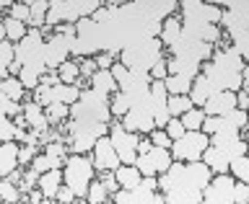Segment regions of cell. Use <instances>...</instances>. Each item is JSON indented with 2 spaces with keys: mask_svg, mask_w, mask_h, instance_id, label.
Segmentation results:
<instances>
[{
  "mask_svg": "<svg viewBox=\"0 0 249 204\" xmlns=\"http://www.w3.org/2000/svg\"><path fill=\"white\" fill-rule=\"evenodd\" d=\"M213 178V171L205 160H171V166L159 176V189L161 194L166 191H200L208 186Z\"/></svg>",
  "mask_w": 249,
  "mask_h": 204,
  "instance_id": "6da1fadb",
  "label": "cell"
},
{
  "mask_svg": "<svg viewBox=\"0 0 249 204\" xmlns=\"http://www.w3.org/2000/svg\"><path fill=\"white\" fill-rule=\"evenodd\" d=\"M163 52H166V47L161 44L159 36H145V39H135L132 44H127L120 54H117V57H120V62L124 67H130V70H148V73H151V67L156 65V62L166 57Z\"/></svg>",
  "mask_w": 249,
  "mask_h": 204,
  "instance_id": "7a4b0ae2",
  "label": "cell"
},
{
  "mask_svg": "<svg viewBox=\"0 0 249 204\" xmlns=\"http://www.w3.org/2000/svg\"><path fill=\"white\" fill-rule=\"evenodd\" d=\"M93 173H96V168H93L91 153H70L62 163V178L75 191L78 202H86V191L93 181Z\"/></svg>",
  "mask_w": 249,
  "mask_h": 204,
  "instance_id": "3957f363",
  "label": "cell"
},
{
  "mask_svg": "<svg viewBox=\"0 0 249 204\" xmlns=\"http://www.w3.org/2000/svg\"><path fill=\"white\" fill-rule=\"evenodd\" d=\"M70 119H89V122H112V109H109V96L99 91H81L75 104H70Z\"/></svg>",
  "mask_w": 249,
  "mask_h": 204,
  "instance_id": "277c9868",
  "label": "cell"
},
{
  "mask_svg": "<svg viewBox=\"0 0 249 204\" xmlns=\"http://www.w3.org/2000/svg\"><path fill=\"white\" fill-rule=\"evenodd\" d=\"M210 145V137L202 129H187L179 140L171 142V158L174 160H202V153Z\"/></svg>",
  "mask_w": 249,
  "mask_h": 204,
  "instance_id": "5b68a950",
  "label": "cell"
},
{
  "mask_svg": "<svg viewBox=\"0 0 249 204\" xmlns=\"http://www.w3.org/2000/svg\"><path fill=\"white\" fill-rule=\"evenodd\" d=\"M109 140H112L117 155H120L122 163H135L138 158V140L140 135L138 132H130L122 127L120 119H112L109 122Z\"/></svg>",
  "mask_w": 249,
  "mask_h": 204,
  "instance_id": "8992f818",
  "label": "cell"
},
{
  "mask_svg": "<svg viewBox=\"0 0 249 204\" xmlns=\"http://www.w3.org/2000/svg\"><path fill=\"white\" fill-rule=\"evenodd\" d=\"M200 73L210 80V85H213V91H241L244 88V83H241V73H233V70H226L221 65H215L213 60L202 62Z\"/></svg>",
  "mask_w": 249,
  "mask_h": 204,
  "instance_id": "52a82bcc",
  "label": "cell"
},
{
  "mask_svg": "<svg viewBox=\"0 0 249 204\" xmlns=\"http://www.w3.org/2000/svg\"><path fill=\"white\" fill-rule=\"evenodd\" d=\"M233 184H236V178L231 173H213V178L202 189V202L205 204H233Z\"/></svg>",
  "mask_w": 249,
  "mask_h": 204,
  "instance_id": "ba28073f",
  "label": "cell"
},
{
  "mask_svg": "<svg viewBox=\"0 0 249 204\" xmlns=\"http://www.w3.org/2000/svg\"><path fill=\"white\" fill-rule=\"evenodd\" d=\"M171 150L169 147H151L148 153H143V155H138L135 158V166L140 168V173L143 176H161L163 171H166L169 166H171Z\"/></svg>",
  "mask_w": 249,
  "mask_h": 204,
  "instance_id": "9c48e42d",
  "label": "cell"
},
{
  "mask_svg": "<svg viewBox=\"0 0 249 204\" xmlns=\"http://www.w3.org/2000/svg\"><path fill=\"white\" fill-rule=\"evenodd\" d=\"M91 158H93V168H96L99 173L101 171H114L122 163L117 150H114V145H112V140H109V135L96 140V145H93V150H91Z\"/></svg>",
  "mask_w": 249,
  "mask_h": 204,
  "instance_id": "30bf717a",
  "label": "cell"
},
{
  "mask_svg": "<svg viewBox=\"0 0 249 204\" xmlns=\"http://www.w3.org/2000/svg\"><path fill=\"white\" fill-rule=\"evenodd\" d=\"M208 116H221V114H229L231 109H236V93L233 91H215L205 104H202Z\"/></svg>",
  "mask_w": 249,
  "mask_h": 204,
  "instance_id": "8fae6325",
  "label": "cell"
},
{
  "mask_svg": "<svg viewBox=\"0 0 249 204\" xmlns=\"http://www.w3.org/2000/svg\"><path fill=\"white\" fill-rule=\"evenodd\" d=\"M62 5H65V23H75L86 16H93V11L101 8V0H62Z\"/></svg>",
  "mask_w": 249,
  "mask_h": 204,
  "instance_id": "7c38bea8",
  "label": "cell"
},
{
  "mask_svg": "<svg viewBox=\"0 0 249 204\" xmlns=\"http://www.w3.org/2000/svg\"><path fill=\"white\" fill-rule=\"evenodd\" d=\"M23 116H26V124H29V129H34V132H47L52 127L50 119H47V114H44V106L42 104H36V101H23Z\"/></svg>",
  "mask_w": 249,
  "mask_h": 204,
  "instance_id": "4fadbf2b",
  "label": "cell"
},
{
  "mask_svg": "<svg viewBox=\"0 0 249 204\" xmlns=\"http://www.w3.org/2000/svg\"><path fill=\"white\" fill-rule=\"evenodd\" d=\"M215 62V65H221V67H226V70H233V73H241V70H244V57H241L239 54V49L236 47H218V49L213 52V57H210Z\"/></svg>",
  "mask_w": 249,
  "mask_h": 204,
  "instance_id": "5bb4252c",
  "label": "cell"
},
{
  "mask_svg": "<svg viewBox=\"0 0 249 204\" xmlns=\"http://www.w3.org/2000/svg\"><path fill=\"white\" fill-rule=\"evenodd\" d=\"M62 184H65V178H62V168L44 171V173H39V181H36V186L42 189L47 202H54V197H57V191H60Z\"/></svg>",
  "mask_w": 249,
  "mask_h": 204,
  "instance_id": "9a60e30c",
  "label": "cell"
},
{
  "mask_svg": "<svg viewBox=\"0 0 249 204\" xmlns=\"http://www.w3.org/2000/svg\"><path fill=\"white\" fill-rule=\"evenodd\" d=\"M166 67H169V75H190V78H195L200 73L202 62H197L195 57H182V54H166Z\"/></svg>",
  "mask_w": 249,
  "mask_h": 204,
  "instance_id": "2e32d148",
  "label": "cell"
},
{
  "mask_svg": "<svg viewBox=\"0 0 249 204\" xmlns=\"http://www.w3.org/2000/svg\"><path fill=\"white\" fill-rule=\"evenodd\" d=\"M132 3H138L151 18H159V21H163L179 8V0H132Z\"/></svg>",
  "mask_w": 249,
  "mask_h": 204,
  "instance_id": "e0dca14e",
  "label": "cell"
},
{
  "mask_svg": "<svg viewBox=\"0 0 249 204\" xmlns=\"http://www.w3.org/2000/svg\"><path fill=\"white\" fill-rule=\"evenodd\" d=\"M16 168H18V142L16 140L0 142V178L8 176Z\"/></svg>",
  "mask_w": 249,
  "mask_h": 204,
  "instance_id": "ac0fdd59",
  "label": "cell"
},
{
  "mask_svg": "<svg viewBox=\"0 0 249 204\" xmlns=\"http://www.w3.org/2000/svg\"><path fill=\"white\" fill-rule=\"evenodd\" d=\"M78 96H81V88L73 85V83H62L60 80L57 85H50V104H75Z\"/></svg>",
  "mask_w": 249,
  "mask_h": 204,
  "instance_id": "d6986e66",
  "label": "cell"
},
{
  "mask_svg": "<svg viewBox=\"0 0 249 204\" xmlns=\"http://www.w3.org/2000/svg\"><path fill=\"white\" fill-rule=\"evenodd\" d=\"M202 160L210 166V171L213 173H229V166H231V158L226 155L223 150H218V147L208 145L205 153H202Z\"/></svg>",
  "mask_w": 249,
  "mask_h": 204,
  "instance_id": "ffe728a7",
  "label": "cell"
},
{
  "mask_svg": "<svg viewBox=\"0 0 249 204\" xmlns=\"http://www.w3.org/2000/svg\"><path fill=\"white\" fill-rule=\"evenodd\" d=\"M213 85H210V80L202 73H197L195 75V80H192V88H190V98H192V104L195 106H202L205 101L213 96Z\"/></svg>",
  "mask_w": 249,
  "mask_h": 204,
  "instance_id": "44dd1931",
  "label": "cell"
},
{
  "mask_svg": "<svg viewBox=\"0 0 249 204\" xmlns=\"http://www.w3.org/2000/svg\"><path fill=\"white\" fill-rule=\"evenodd\" d=\"M91 88L93 91H99V93H107V96H112V93L120 91V85H117L114 80V75H112V70H96V73L91 75Z\"/></svg>",
  "mask_w": 249,
  "mask_h": 204,
  "instance_id": "7402d4cb",
  "label": "cell"
},
{
  "mask_svg": "<svg viewBox=\"0 0 249 204\" xmlns=\"http://www.w3.org/2000/svg\"><path fill=\"white\" fill-rule=\"evenodd\" d=\"M179 36H182V18L166 16V21H161V34H159L161 44L169 49V47L174 44V42H179Z\"/></svg>",
  "mask_w": 249,
  "mask_h": 204,
  "instance_id": "603a6c76",
  "label": "cell"
},
{
  "mask_svg": "<svg viewBox=\"0 0 249 204\" xmlns=\"http://www.w3.org/2000/svg\"><path fill=\"white\" fill-rule=\"evenodd\" d=\"M0 93H5L8 98H13V101H23V96H26V88H23V83H21V78L18 75H8L0 80Z\"/></svg>",
  "mask_w": 249,
  "mask_h": 204,
  "instance_id": "cb8c5ba5",
  "label": "cell"
},
{
  "mask_svg": "<svg viewBox=\"0 0 249 204\" xmlns=\"http://www.w3.org/2000/svg\"><path fill=\"white\" fill-rule=\"evenodd\" d=\"M47 11H50V0H36V3L29 5V29H42L47 21Z\"/></svg>",
  "mask_w": 249,
  "mask_h": 204,
  "instance_id": "d4e9b609",
  "label": "cell"
},
{
  "mask_svg": "<svg viewBox=\"0 0 249 204\" xmlns=\"http://www.w3.org/2000/svg\"><path fill=\"white\" fill-rule=\"evenodd\" d=\"M195 104L190 98V93H169V114L171 116H182L184 111H190Z\"/></svg>",
  "mask_w": 249,
  "mask_h": 204,
  "instance_id": "484cf974",
  "label": "cell"
},
{
  "mask_svg": "<svg viewBox=\"0 0 249 204\" xmlns=\"http://www.w3.org/2000/svg\"><path fill=\"white\" fill-rule=\"evenodd\" d=\"M44 114L52 127H60V124H65L70 119V104H50L44 106Z\"/></svg>",
  "mask_w": 249,
  "mask_h": 204,
  "instance_id": "4316f807",
  "label": "cell"
},
{
  "mask_svg": "<svg viewBox=\"0 0 249 204\" xmlns=\"http://www.w3.org/2000/svg\"><path fill=\"white\" fill-rule=\"evenodd\" d=\"M3 23H5V39L8 42H21L23 36H26V31H29V26L23 21H18V18H13V16H8V18H3Z\"/></svg>",
  "mask_w": 249,
  "mask_h": 204,
  "instance_id": "83f0119b",
  "label": "cell"
},
{
  "mask_svg": "<svg viewBox=\"0 0 249 204\" xmlns=\"http://www.w3.org/2000/svg\"><path fill=\"white\" fill-rule=\"evenodd\" d=\"M57 75H60L62 83H73V85H75L78 78H81V65H78V60H75V57L65 60V62L57 67Z\"/></svg>",
  "mask_w": 249,
  "mask_h": 204,
  "instance_id": "f1b7e54d",
  "label": "cell"
},
{
  "mask_svg": "<svg viewBox=\"0 0 249 204\" xmlns=\"http://www.w3.org/2000/svg\"><path fill=\"white\" fill-rule=\"evenodd\" d=\"M86 202H89V204H104V202H112V194L107 191V186L101 184V178H99V181H96V178L91 181L89 191H86Z\"/></svg>",
  "mask_w": 249,
  "mask_h": 204,
  "instance_id": "f546056e",
  "label": "cell"
},
{
  "mask_svg": "<svg viewBox=\"0 0 249 204\" xmlns=\"http://www.w3.org/2000/svg\"><path fill=\"white\" fill-rule=\"evenodd\" d=\"M130 98H127V93H122V91H117V93H112L109 96V109H112V116L114 119H122L124 114L130 111Z\"/></svg>",
  "mask_w": 249,
  "mask_h": 204,
  "instance_id": "4dcf8cb0",
  "label": "cell"
},
{
  "mask_svg": "<svg viewBox=\"0 0 249 204\" xmlns=\"http://www.w3.org/2000/svg\"><path fill=\"white\" fill-rule=\"evenodd\" d=\"M192 80H195V78H190V75H166V78H163L169 93H190Z\"/></svg>",
  "mask_w": 249,
  "mask_h": 204,
  "instance_id": "1f68e13d",
  "label": "cell"
},
{
  "mask_svg": "<svg viewBox=\"0 0 249 204\" xmlns=\"http://www.w3.org/2000/svg\"><path fill=\"white\" fill-rule=\"evenodd\" d=\"M205 109L202 106H192L190 111H184L182 116H179V119H182V124L187 129H202V122H205Z\"/></svg>",
  "mask_w": 249,
  "mask_h": 204,
  "instance_id": "d6a6232c",
  "label": "cell"
},
{
  "mask_svg": "<svg viewBox=\"0 0 249 204\" xmlns=\"http://www.w3.org/2000/svg\"><path fill=\"white\" fill-rule=\"evenodd\" d=\"M229 173L236 178V181H247V184H249V153H247V155H239V158L231 160Z\"/></svg>",
  "mask_w": 249,
  "mask_h": 204,
  "instance_id": "836d02e7",
  "label": "cell"
},
{
  "mask_svg": "<svg viewBox=\"0 0 249 204\" xmlns=\"http://www.w3.org/2000/svg\"><path fill=\"white\" fill-rule=\"evenodd\" d=\"M0 197H3L5 204H16V202H21V189H18V184H13L11 178H0Z\"/></svg>",
  "mask_w": 249,
  "mask_h": 204,
  "instance_id": "e575fe53",
  "label": "cell"
},
{
  "mask_svg": "<svg viewBox=\"0 0 249 204\" xmlns=\"http://www.w3.org/2000/svg\"><path fill=\"white\" fill-rule=\"evenodd\" d=\"M23 111V104L21 101H13V98H8L5 93H0V114H5V116H18Z\"/></svg>",
  "mask_w": 249,
  "mask_h": 204,
  "instance_id": "d590c367",
  "label": "cell"
},
{
  "mask_svg": "<svg viewBox=\"0 0 249 204\" xmlns=\"http://www.w3.org/2000/svg\"><path fill=\"white\" fill-rule=\"evenodd\" d=\"M221 116L231 124V127H236V129H247V111H244V109H239V106H236V109H231L229 114H221Z\"/></svg>",
  "mask_w": 249,
  "mask_h": 204,
  "instance_id": "8d00e7d4",
  "label": "cell"
},
{
  "mask_svg": "<svg viewBox=\"0 0 249 204\" xmlns=\"http://www.w3.org/2000/svg\"><path fill=\"white\" fill-rule=\"evenodd\" d=\"M8 140H16V122L0 114V142H8Z\"/></svg>",
  "mask_w": 249,
  "mask_h": 204,
  "instance_id": "74e56055",
  "label": "cell"
},
{
  "mask_svg": "<svg viewBox=\"0 0 249 204\" xmlns=\"http://www.w3.org/2000/svg\"><path fill=\"white\" fill-rule=\"evenodd\" d=\"M36 153H39V145H29V142L18 145V166H31Z\"/></svg>",
  "mask_w": 249,
  "mask_h": 204,
  "instance_id": "f35d334b",
  "label": "cell"
},
{
  "mask_svg": "<svg viewBox=\"0 0 249 204\" xmlns=\"http://www.w3.org/2000/svg\"><path fill=\"white\" fill-rule=\"evenodd\" d=\"M231 42L239 49L241 57H244V62H249V29L241 31V34H236V36H231Z\"/></svg>",
  "mask_w": 249,
  "mask_h": 204,
  "instance_id": "ab89813d",
  "label": "cell"
},
{
  "mask_svg": "<svg viewBox=\"0 0 249 204\" xmlns=\"http://www.w3.org/2000/svg\"><path fill=\"white\" fill-rule=\"evenodd\" d=\"M148 137H151V142H153L156 147H171V142H174V140L166 135V129H161V127L151 129V132H148Z\"/></svg>",
  "mask_w": 249,
  "mask_h": 204,
  "instance_id": "60d3db41",
  "label": "cell"
},
{
  "mask_svg": "<svg viewBox=\"0 0 249 204\" xmlns=\"http://www.w3.org/2000/svg\"><path fill=\"white\" fill-rule=\"evenodd\" d=\"M163 129H166V135H169L171 140H179V137H182L184 132H187V127L182 124V119H179V116H171V119L166 122V127H163Z\"/></svg>",
  "mask_w": 249,
  "mask_h": 204,
  "instance_id": "b9f144b4",
  "label": "cell"
},
{
  "mask_svg": "<svg viewBox=\"0 0 249 204\" xmlns=\"http://www.w3.org/2000/svg\"><path fill=\"white\" fill-rule=\"evenodd\" d=\"M16 60V49H13V42H8V39H3L0 42V65L11 67V62Z\"/></svg>",
  "mask_w": 249,
  "mask_h": 204,
  "instance_id": "7bdbcfd3",
  "label": "cell"
},
{
  "mask_svg": "<svg viewBox=\"0 0 249 204\" xmlns=\"http://www.w3.org/2000/svg\"><path fill=\"white\" fill-rule=\"evenodd\" d=\"M233 204H249V184L247 181L233 184Z\"/></svg>",
  "mask_w": 249,
  "mask_h": 204,
  "instance_id": "ee69618b",
  "label": "cell"
},
{
  "mask_svg": "<svg viewBox=\"0 0 249 204\" xmlns=\"http://www.w3.org/2000/svg\"><path fill=\"white\" fill-rule=\"evenodd\" d=\"M78 60V65H81V78H86V80H91V75L96 73V60L93 57H75Z\"/></svg>",
  "mask_w": 249,
  "mask_h": 204,
  "instance_id": "f6af8a7d",
  "label": "cell"
},
{
  "mask_svg": "<svg viewBox=\"0 0 249 204\" xmlns=\"http://www.w3.org/2000/svg\"><path fill=\"white\" fill-rule=\"evenodd\" d=\"M101 184L107 186V191L112 194V197H114V194L122 189L120 181H117V176H114V171H101Z\"/></svg>",
  "mask_w": 249,
  "mask_h": 204,
  "instance_id": "bcb514c9",
  "label": "cell"
},
{
  "mask_svg": "<svg viewBox=\"0 0 249 204\" xmlns=\"http://www.w3.org/2000/svg\"><path fill=\"white\" fill-rule=\"evenodd\" d=\"M8 11H11V16H13V18H18V21H23V23H29V5L26 3H21V0H16V3L11 5V8H8Z\"/></svg>",
  "mask_w": 249,
  "mask_h": 204,
  "instance_id": "7dc6e473",
  "label": "cell"
},
{
  "mask_svg": "<svg viewBox=\"0 0 249 204\" xmlns=\"http://www.w3.org/2000/svg\"><path fill=\"white\" fill-rule=\"evenodd\" d=\"M54 202H57V204H75L78 197H75V191L70 189L68 184H62V186H60V191H57V197H54Z\"/></svg>",
  "mask_w": 249,
  "mask_h": 204,
  "instance_id": "c3c4849f",
  "label": "cell"
},
{
  "mask_svg": "<svg viewBox=\"0 0 249 204\" xmlns=\"http://www.w3.org/2000/svg\"><path fill=\"white\" fill-rule=\"evenodd\" d=\"M31 168H34L36 173H44V171H50V168H54V166H52V160L47 158L44 153H42V155L36 153V155H34V160H31Z\"/></svg>",
  "mask_w": 249,
  "mask_h": 204,
  "instance_id": "681fc988",
  "label": "cell"
},
{
  "mask_svg": "<svg viewBox=\"0 0 249 204\" xmlns=\"http://www.w3.org/2000/svg\"><path fill=\"white\" fill-rule=\"evenodd\" d=\"M93 60H96V67L99 70H112V65H114V54H109V52L93 54Z\"/></svg>",
  "mask_w": 249,
  "mask_h": 204,
  "instance_id": "f907efd6",
  "label": "cell"
},
{
  "mask_svg": "<svg viewBox=\"0 0 249 204\" xmlns=\"http://www.w3.org/2000/svg\"><path fill=\"white\" fill-rule=\"evenodd\" d=\"M166 75H169V67H166V57H163V60H159L151 67V78H153V80H163Z\"/></svg>",
  "mask_w": 249,
  "mask_h": 204,
  "instance_id": "816d5d0a",
  "label": "cell"
},
{
  "mask_svg": "<svg viewBox=\"0 0 249 204\" xmlns=\"http://www.w3.org/2000/svg\"><path fill=\"white\" fill-rule=\"evenodd\" d=\"M112 75H114L117 85H122L124 80H127V75H130V67H124L122 62H114V65H112Z\"/></svg>",
  "mask_w": 249,
  "mask_h": 204,
  "instance_id": "f5cc1de1",
  "label": "cell"
},
{
  "mask_svg": "<svg viewBox=\"0 0 249 204\" xmlns=\"http://www.w3.org/2000/svg\"><path fill=\"white\" fill-rule=\"evenodd\" d=\"M39 83L42 85H57L60 83V75H57V70H47V73L39 78Z\"/></svg>",
  "mask_w": 249,
  "mask_h": 204,
  "instance_id": "db71d44e",
  "label": "cell"
},
{
  "mask_svg": "<svg viewBox=\"0 0 249 204\" xmlns=\"http://www.w3.org/2000/svg\"><path fill=\"white\" fill-rule=\"evenodd\" d=\"M205 3H215L221 8H239V5H249V0H205Z\"/></svg>",
  "mask_w": 249,
  "mask_h": 204,
  "instance_id": "11a10c76",
  "label": "cell"
},
{
  "mask_svg": "<svg viewBox=\"0 0 249 204\" xmlns=\"http://www.w3.org/2000/svg\"><path fill=\"white\" fill-rule=\"evenodd\" d=\"M236 106H239V109H244V111L249 109V91H244V88L236 91Z\"/></svg>",
  "mask_w": 249,
  "mask_h": 204,
  "instance_id": "9f6ffc18",
  "label": "cell"
},
{
  "mask_svg": "<svg viewBox=\"0 0 249 204\" xmlns=\"http://www.w3.org/2000/svg\"><path fill=\"white\" fill-rule=\"evenodd\" d=\"M241 83H244V91H249V62L244 65V70H241Z\"/></svg>",
  "mask_w": 249,
  "mask_h": 204,
  "instance_id": "6f0895ef",
  "label": "cell"
},
{
  "mask_svg": "<svg viewBox=\"0 0 249 204\" xmlns=\"http://www.w3.org/2000/svg\"><path fill=\"white\" fill-rule=\"evenodd\" d=\"M16 3V0H0V11H3V8H11Z\"/></svg>",
  "mask_w": 249,
  "mask_h": 204,
  "instance_id": "680465c9",
  "label": "cell"
},
{
  "mask_svg": "<svg viewBox=\"0 0 249 204\" xmlns=\"http://www.w3.org/2000/svg\"><path fill=\"white\" fill-rule=\"evenodd\" d=\"M8 75H11V73H8V67L0 65V80H3V78H8Z\"/></svg>",
  "mask_w": 249,
  "mask_h": 204,
  "instance_id": "91938a15",
  "label": "cell"
},
{
  "mask_svg": "<svg viewBox=\"0 0 249 204\" xmlns=\"http://www.w3.org/2000/svg\"><path fill=\"white\" fill-rule=\"evenodd\" d=\"M3 39H5V23L0 21V42H3Z\"/></svg>",
  "mask_w": 249,
  "mask_h": 204,
  "instance_id": "94428289",
  "label": "cell"
},
{
  "mask_svg": "<svg viewBox=\"0 0 249 204\" xmlns=\"http://www.w3.org/2000/svg\"><path fill=\"white\" fill-rule=\"evenodd\" d=\"M21 3H26V5H31V3H36V0H21Z\"/></svg>",
  "mask_w": 249,
  "mask_h": 204,
  "instance_id": "6125c7cd",
  "label": "cell"
},
{
  "mask_svg": "<svg viewBox=\"0 0 249 204\" xmlns=\"http://www.w3.org/2000/svg\"><path fill=\"white\" fill-rule=\"evenodd\" d=\"M101 5H112V0H101Z\"/></svg>",
  "mask_w": 249,
  "mask_h": 204,
  "instance_id": "be15d7a7",
  "label": "cell"
},
{
  "mask_svg": "<svg viewBox=\"0 0 249 204\" xmlns=\"http://www.w3.org/2000/svg\"><path fill=\"white\" fill-rule=\"evenodd\" d=\"M247 132H249V109H247Z\"/></svg>",
  "mask_w": 249,
  "mask_h": 204,
  "instance_id": "e7e4bbea",
  "label": "cell"
},
{
  "mask_svg": "<svg viewBox=\"0 0 249 204\" xmlns=\"http://www.w3.org/2000/svg\"><path fill=\"white\" fill-rule=\"evenodd\" d=\"M0 202H3V197H0Z\"/></svg>",
  "mask_w": 249,
  "mask_h": 204,
  "instance_id": "03108f58",
  "label": "cell"
}]
</instances>
